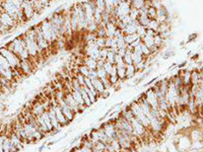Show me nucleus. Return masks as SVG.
Masks as SVG:
<instances>
[{"label": "nucleus", "mask_w": 203, "mask_h": 152, "mask_svg": "<svg viewBox=\"0 0 203 152\" xmlns=\"http://www.w3.org/2000/svg\"><path fill=\"white\" fill-rule=\"evenodd\" d=\"M6 48L12 51L14 54H16L20 57V61L21 60H30L31 56L29 54V51L27 49L26 42L23 38V36H17L15 37L13 40L9 41L7 44L4 45Z\"/></svg>", "instance_id": "1"}, {"label": "nucleus", "mask_w": 203, "mask_h": 152, "mask_svg": "<svg viewBox=\"0 0 203 152\" xmlns=\"http://www.w3.org/2000/svg\"><path fill=\"white\" fill-rule=\"evenodd\" d=\"M23 38L26 42V46L27 49L29 51V54L31 56V60H32L34 63L36 62V59H38L40 57V50L38 47V44L36 42V32L34 27H30L29 30H27L26 33L23 34Z\"/></svg>", "instance_id": "2"}, {"label": "nucleus", "mask_w": 203, "mask_h": 152, "mask_svg": "<svg viewBox=\"0 0 203 152\" xmlns=\"http://www.w3.org/2000/svg\"><path fill=\"white\" fill-rule=\"evenodd\" d=\"M39 26H40L41 32H42L44 38H45L46 41L49 43L50 47H51L52 45L56 46V43H57L59 37H58L57 32L53 29L50 20L48 19V18H46V19L41 21V23H39Z\"/></svg>", "instance_id": "3"}, {"label": "nucleus", "mask_w": 203, "mask_h": 152, "mask_svg": "<svg viewBox=\"0 0 203 152\" xmlns=\"http://www.w3.org/2000/svg\"><path fill=\"white\" fill-rule=\"evenodd\" d=\"M0 54H1L3 57L8 61V63H9V65H10V67L12 68V69L13 70H20V59L16 54H14L13 52L10 51L9 49H7L5 46L0 47Z\"/></svg>", "instance_id": "4"}, {"label": "nucleus", "mask_w": 203, "mask_h": 152, "mask_svg": "<svg viewBox=\"0 0 203 152\" xmlns=\"http://www.w3.org/2000/svg\"><path fill=\"white\" fill-rule=\"evenodd\" d=\"M34 29H35V32H36V42H37V44H38V47L40 50V55L43 57L44 53H48L50 51V49H51V47H50L49 43L46 41V39L44 38L39 24L34 26Z\"/></svg>", "instance_id": "5"}, {"label": "nucleus", "mask_w": 203, "mask_h": 152, "mask_svg": "<svg viewBox=\"0 0 203 152\" xmlns=\"http://www.w3.org/2000/svg\"><path fill=\"white\" fill-rule=\"evenodd\" d=\"M20 9L24 11V14L26 16L27 20L30 21L32 20L35 16H38L39 13H37L35 8H34V4L32 1H24L21 2Z\"/></svg>", "instance_id": "6"}, {"label": "nucleus", "mask_w": 203, "mask_h": 152, "mask_svg": "<svg viewBox=\"0 0 203 152\" xmlns=\"http://www.w3.org/2000/svg\"><path fill=\"white\" fill-rule=\"evenodd\" d=\"M64 94H65V97H64L65 102H66V104L69 105L71 110L74 111V114H75V115H79V114L81 113L80 108H79V105L77 104V102L74 101L72 94H71V91L68 90V89H65V88H64Z\"/></svg>", "instance_id": "7"}, {"label": "nucleus", "mask_w": 203, "mask_h": 152, "mask_svg": "<svg viewBox=\"0 0 203 152\" xmlns=\"http://www.w3.org/2000/svg\"><path fill=\"white\" fill-rule=\"evenodd\" d=\"M36 64L31 60H21L20 65V71L24 76L31 75L35 71Z\"/></svg>", "instance_id": "8"}, {"label": "nucleus", "mask_w": 203, "mask_h": 152, "mask_svg": "<svg viewBox=\"0 0 203 152\" xmlns=\"http://www.w3.org/2000/svg\"><path fill=\"white\" fill-rule=\"evenodd\" d=\"M0 20H1V23L3 24V26L8 27L10 30H12L13 27H16L18 26L16 20H15L12 16H10L8 13H6L5 11H3L2 9H1V17H0Z\"/></svg>", "instance_id": "9"}, {"label": "nucleus", "mask_w": 203, "mask_h": 152, "mask_svg": "<svg viewBox=\"0 0 203 152\" xmlns=\"http://www.w3.org/2000/svg\"><path fill=\"white\" fill-rule=\"evenodd\" d=\"M143 97H144L146 101L148 102L149 105H150L152 108H158V97H157V95H155L154 90L152 89L151 86H150V87H149L145 92H143Z\"/></svg>", "instance_id": "10"}, {"label": "nucleus", "mask_w": 203, "mask_h": 152, "mask_svg": "<svg viewBox=\"0 0 203 152\" xmlns=\"http://www.w3.org/2000/svg\"><path fill=\"white\" fill-rule=\"evenodd\" d=\"M0 8H1L3 11H5L6 13H8L9 15H10V16H12L15 20H16L17 12H18V10H20V8H17L16 6L12 5V4H10V3H8V2H5L4 0H3L1 3H0ZM16 23H17V21H16Z\"/></svg>", "instance_id": "11"}, {"label": "nucleus", "mask_w": 203, "mask_h": 152, "mask_svg": "<svg viewBox=\"0 0 203 152\" xmlns=\"http://www.w3.org/2000/svg\"><path fill=\"white\" fill-rule=\"evenodd\" d=\"M58 104L60 105V108H61V111H63V114H64V116L66 117V119H67V121L69 123H71L72 121L75 119V116L76 115L74 114V111L71 110L70 108V107L68 105L66 102H65V101L63 100V101H59L58 102Z\"/></svg>", "instance_id": "12"}, {"label": "nucleus", "mask_w": 203, "mask_h": 152, "mask_svg": "<svg viewBox=\"0 0 203 152\" xmlns=\"http://www.w3.org/2000/svg\"><path fill=\"white\" fill-rule=\"evenodd\" d=\"M6 135L8 136V138H9V140H10V142L14 145L15 147L17 148L18 150L23 149L24 143L20 140V138L18 137V136H17L16 134H15V133H14L13 131H12V129H11V131L9 132L8 134H6Z\"/></svg>", "instance_id": "13"}, {"label": "nucleus", "mask_w": 203, "mask_h": 152, "mask_svg": "<svg viewBox=\"0 0 203 152\" xmlns=\"http://www.w3.org/2000/svg\"><path fill=\"white\" fill-rule=\"evenodd\" d=\"M155 19H157L160 23H167V21H169V12H168V9L165 8L164 5H162L161 8L157 9V17H155Z\"/></svg>", "instance_id": "14"}, {"label": "nucleus", "mask_w": 203, "mask_h": 152, "mask_svg": "<svg viewBox=\"0 0 203 152\" xmlns=\"http://www.w3.org/2000/svg\"><path fill=\"white\" fill-rule=\"evenodd\" d=\"M71 94H72V97H73V98H74V101H75L77 102V104L79 105L81 113L85 111L87 108L85 107V104H84V101H83L82 95H81V94H80V90H76V89H72V90H71Z\"/></svg>", "instance_id": "15"}, {"label": "nucleus", "mask_w": 203, "mask_h": 152, "mask_svg": "<svg viewBox=\"0 0 203 152\" xmlns=\"http://www.w3.org/2000/svg\"><path fill=\"white\" fill-rule=\"evenodd\" d=\"M48 114H49L50 120H51V123H52L53 129H54V130H59V131H61V130H62V127H61L60 124H59L58 120H57V118H56L55 111H54V110H53L52 105H50V108H48Z\"/></svg>", "instance_id": "16"}, {"label": "nucleus", "mask_w": 203, "mask_h": 152, "mask_svg": "<svg viewBox=\"0 0 203 152\" xmlns=\"http://www.w3.org/2000/svg\"><path fill=\"white\" fill-rule=\"evenodd\" d=\"M183 81V85L190 86L191 85V71L190 70H182L181 69L178 73Z\"/></svg>", "instance_id": "17"}, {"label": "nucleus", "mask_w": 203, "mask_h": 152, "mask_svg": "<svg viewBox=\"0 0 203 152\" xmlns=\"http://www.w3.org/2000/svg\"><path fill=\"white\" fill-rule=\"evenodd\" d=\"M138 26H139V23L137 20L131 21L129 24H127V26L125 27V29L122 30V32H123L124 35H133V34H136L137 27Z\"/></svg>", "instance_id": "18"}, {"label": "nucleus", "mask_w": 203, "mask_h": 152, "mask_svg": "<svg viewBox=\"0 0 203 152\" xmlns=\"http://www.w3.org/2000/svg\"><path fill=\"white\" fill-rule=\"evenodd\" d=\"M117 30V26L110 20L106 23V38H114Z\"/></svg>", "instance_id": "19"}, {"label": "nucleus", "mask_w": 203, "mask_h": 152, "mask_svg": "<svg viewBox=\"0 0 203 152\" xmlns=\"http://www.w3.org/2000/svg\"><path fill=\"white\" fill-rule=\"evenodd\" d=\"M82 62L85 66L89 68V70H96V64H98V60L90 57H86V56H83L82 57Z\"/></svg>", "instance_id": "20"}, {"label": "nucleus", "mask_w": 203, "mask_h": 152, "mask_svg": "<svg viewBox=\"0 0 203 152\" xmlns=\"http://www.w3.org/2000/svg\"><path fill=\"white\" fill-rule=\"evenodd\" d=\"M92 85H93L95 90L98 92V94H100V97H101V94L106 90V88H105L104 84H103L102 80L100 78H96V79H92Z\"/></svg>", "instance_id": "21"}, {"label": "nucleus", "mask_w": 203, "mask_h": 152, "mask_svg": "<svg viewBox=\"0 0 203 152\" xmlns=\"http://www.w3.org/2000/svg\"><path fill=\"white\" fill-rule=\"evenodd\" d=\"M137 74L136 67L134 64L126 65V79H132Z\"/></svg>", "instance_id": "22"}, {"label": "nucleus", "mask_w": 203, "mask_h": 152, "mask_svg": "<svg viewBox=\"0 0 203 152\" xmlns=\"http://www.w3.org/2000/svg\"><path fill=\"white\" fill-rule=\"evenodd\" d=\"M41 117H42L43 121H44V122H45L46 126H47V128H48V130H49V132H52L54 129H53V126H52L51 120H50V117H49L48 111H44V113H43L42 115H41Z\"/></svg>", "instance_id": "23"}, {"label": "nucleus", "mask_w": 203, "mask_h": 152, "mask_svg": "<svg viewBox=\"0 0 203 152\" xmlns=\"http://www.w3.org/2000/svg\"><path fill=\"white\" fill-rule=\"evenodd\" d=\"M80 94H81V95H82V98H83V101H84V104H85V107H86V108L92 107V102L90 101L89 97V94H87V92H86L85 87H84V86H82V87H81V89H80Z\"/></svg>", "instance_id": "24"}, {"label": "nucleus", "mask_w": 203, "mask_h": 152, "mask_svg": "<svg viewBox=\"0 0 203 152\" xmlns=\"http://www.w3.org/2000/svg\"><path fill=\"white\" fill-rule=\"evenodd\" d=\"M201 81V76L199 73V70H193L191 71V84H199Z\"/></svg>", "instance_id": "25"}, {"label": "nucleus", "mask_w": 203, "mask_h": 152, "mask_svg": "<svg viewBox=\"0 0 203 152\" xmlns=\"http://www.w3.org/2000/svg\"><path fill=\"white\" fill-rule=\"evenodd\" d=\"M154 46H155V47H158L161 50V49L164 47V44H165V40L162 38L161 35L157 34V35L154 37Z\"/></svg>", "instance_id": "26"}, {"label": "nucleus", "mask_w": 203, "mask_h": 152, "mask_svg": "<svg viewBox=\"0 0 203 152\" xmlns=\"http://www.w3.org/2000/svg\"><path fill=\"white\" fill-rule=\"evenodd\" d=\"M142 43L144 44L146 47H148L149 49L152 48L154 46V37L151 36H147L146 35L145 37H143V38L141 39Z\"/></svg>", "instance_id": "27"}, {"label": "nucleus", "mask_w": 203, "mask_h": 152, "mask_svg": "<svg viewBox=\"0 0 203 152\" xmlns=\"http://www.w3.org/2000/svg\"><path fill=\"white\" fill-rule=\"evenodd\" d=\"M131 58H132V62L134 65L140 63L141 61H143L145 59V57L143 55H140V54H136L135 52H131Z\"/></svg>", "instance_id": "28"}, {"label": "nucleus", "mask_w": 203, "mask_h": 152, "mask_svg": "<svg viewBox=\"0 0 203 152\" xmlns=\"http://www.w3.org/2000/svg\"><path fill=\"white\" fill-rule=\"evenodd\" d=\"M158 27H160V23H158L157 19H150L147 24V27H146V29H149V30H154V32H158Z\"/></svg>", "instance_id": "29"}, {"label": "nucleus", "mask_w": 203, "mask_h": 152, "mask_svg": "<svg viewBox=\"0 0 203 152\" xmlns=\"http://www.w3.org/2000/svg\"><path fill=\"white\" fill-rule=\"evenodd\" d=\"M78 73H80L81 75H83L84 77H89L90 74V70L87 68L85 65H78Z\"/></svg>", "instance_id": "30"}, {"label": "nucleus", "mask_w": 203, "mask_h": 152, "mask_svg": "<svg viewBox=\"0 0 203 152\" xmlns=\"http://www.w3.org/2000/svg\"><path fill=\"white\" fill-rule=\"evenodd\" d=\"M124 38H125V42H126V44L129 46V45L132 44L134 41H136L139 37H138L137 34H133V35H125Z\"/></svg>", "instance_id": "31"}, {"label": "nucleus", "mask_w": 203, "mask_h": 152, "mask_svg": "<svg viewBox=\"0 0 203 152\" xmlns=\"http://www.w3.org/2000/svg\"><path fill=\"white\" fill-rule=\"evenodd\" d=\"M129 16L131 18V20L134 21V20H137L138 19V16H139V10L136 8H133L131 7V10L129 12Z\"/></svg>", "instance_id": "32"}, {"label": "nucleus", "mask_w": 203, "mask_h": 152, "mask_svg": "<svg viewBox=\"0 0 203 152\" xmlns=\"http://www.w3.org/2000/svg\"><path fill=\"white\" fill-rule=\"evenodd\" d=\"M145 4V0H134V1L131 3V6H132L133 8H136V9H141L143 6Z\"/></svg>", "instance_id": "33"}, {"label": "nucleus", "mask_w": 203, "mask_h": 152, "mask_svg": "<svg viewBox=\"0 0 203 152\" xmlns=\"http://www.w3.org/2000/svg\"><path fill=\"white\" fill-rule=\"evenodd\" d=\"M117 75L120 80H126V67L117 68Z\"/></svg>", "instance_id": "34"}, {"label": "nucleus", "mask_w": 203, "mask_h": 152, "mask_svg": "<svg viewBox=\"0 0 203 152\" xmlns=\"http://www.w3.org/2000/svg\"><path fill=\"white\" fill-rule=\"evenodd\" d=\"M146 30H147V29H146V27H143V26H139L137 27V30H136V34L138 35V37L140 39H142L143 37L146 36Z\"/></svg>", "instance_id": "35"}, {"label": "nucleus", "mask_w": 203, "mask_h": 152, "mask_svg": "<svg viewBox=\"0 0 203 152\" xmlns=\"http://www.w3.org/2000/svg\"><path fill=\"white\" fill-rule=\"evenodd\" d=\"M116 52L112 51L109 49V52H108V55H107V58H106V61L107 62H110L112 64H115V57H116Z\"/></svg>", "instance_id": "36"}, {"label": "nucleus", "mask_w": 203, "mask_h": 152, "mask_svg": "<svg viewBox=\"0 0 203 152\" xmlns=\"http://www.w3.org/2000/svg\"><path fill=\"white\" fill-rule=\"evenodd\" d=\"M131 50H129V49L127 48V51H126V54L124 55V57H123V60H124V62H125V64L126 65H129V64H133V62H132V58H131Z\"/></svg>", "instance_id": "37"}, {"label": "nucleus", "mask_w": 203, "mask_h": 152, "mask_svg": "<svg viewBox=\"0 0 203 152\" xmlns=\"http://www.w3.org/2000/svg\"><path fill=\"white\" fill-rule=\"evenodd\" d=\"M10 140H9L8 136L5 134L4 136V140H3V151L4 152H10Z\"/></svg>", "instance_id": "38"}, {"label": "nucleus", "mask_w": 203, "mask_h": 152, "mask_svg": "<svg viewBox=\"0 0 203 152\" xmlns=\"http://www.w3.org/2000/svg\"><path fill=\"white\" fill-rule=\"evenodd\" d=\"M96 1V9H99L100 11L104 12L106 10V3L105 0H95Z\"/></svg>", "instance_id": "39"}, {"label": "nucleus", "mask_w": 203, "mask_h": 152, "mask_svg": "<svg viewBox=\"0 0 203 152\" xmlns=\"http://www.w3.org/2000/svg\"><path fill=\"white\" fill-rule=\"evenodd\" d=\"M140 47H141V52H142V55L144 56L145 58L149 57V56H151V52H150V49H149L148 47H146V46L143 44V43H141L140 44Z\"/></svg>", "instance_id": "40"}, {"label": "nucleus", "mask_w": 203, "mask_h": 152, "mask_svg": "<svg viewBox=\"0 0 203 152\" xmlns=\"http://www.w3.org/2000/svg\"><path fill=\"white\" fill-rule=\"evenodd\" d=\"M95 43L100 49L106 48V38H100V37H96Z\"/></svg>", "instance_id": "41"}, {"label": "nucleus", "mask_w": 203, "mask_h": 152, "mask_svg": "<svg viewBox=\"0 0 203 152\" xmlns=\"http://www.w3.org/2000/svg\"><path fill=\"white\" fill-rule=\"evenodd\" d=\"M147 15L150 19H155V17H157V9L150 6V7L147 9Z\"/></svg>", "instance_id": "42"}, {"label": "nucleus", "mask_w": 203, "mask_h": 152, "mask_svg": "<svg viewBox=\"0 0 203 152\" xmlns=\"http://www.w3.org/2000/svg\"><path fill=\"white\" fill-rule=\"evenodd\" d=\"M109 80H110V83L113 86H116L120 81V79H119V77H118L117 74H115V75H110L109 76Z\"/></svg>", "instance_id": "43"}, {"label": "nucleus", "mask_w": 203, "mask_h": 152, "mask_svg": "<svg viewBox=\"0 0 203 152\" xmlns=\"http://www.w3.org/2000/svg\"><path fill=\"white\" fill-rule=\"evenodd\" d=\"M113 67H114V64H112V63H110V62L106 61V63H105V65H104V69L106 70V72H107L108 76L111 75L112 70H113Z\"/></svg>", "instance_id": "44"}, {"label": "nucleus", "mask_w": 203, "mask_h": 152, "mask_svg": "<svg viewBox=\"0 0 203 152\" xmlns=\"http://www.w3.org/2000/svg\"><path fill=\"white\" fill-rule=\"evenodd\" d=\"M96 72H98V78H100V79L106 78V77H109L107 72H106V70L104 69V68H100V69H96Z\"/></svg>", "instance_id": "45"}, {"label": "nucleus", "mask_w": 203, "mask_h": 152, "mask_svg": "<svg viewBox=\"0 0 203 152\" xmlns=\"http://www.w3.org/2000/svg\"><path fill=\"white\" fill-rule=\"evenodd\" d=\"M72 77V76H71ZM73 77H75V78L77 79V81L79 82V84L81 86H85V82H84V79H85V77H84L83 75H81L80 73H77L75 74V75H73Z\"/></svg>", "instance_id": "46"}, {"label": "nucleus", "mask_w": 203, "mask_h": 152, "mask_svg": "<svg viewBox=\"0 0 203 152\" xmlns=\"http://www.w3.org/2000/svg\"><path fill=\"white\" fill-rule=\"evenodd\" d=\"M162 5H164V4H162L161 0H151V6H152V7H154L155 9L161 8Z\"/></svg>", "instance_id": "47"}, {"label": "nucleus", "mask_w": 203, "mask_h": 152, "mask_svg": "<svg viewBox=\"0 0 203 152\" xmlns=\"http://www.w3.org/2000/svg\"><path fill=\"white\" fill-rule=\"evenodd\" d=\"M119 19L123 23L125 26H127V24H129L131 21V18H130V16H129V14H127V15H124V16H122L121 18H119Z\"/></svg>", "instance_id": "48"}, {"label": "nucleus", "mask_w": 203, "mask_h": 152, "mask_svg": "<svg viewBox=\"0 0 203 152\" xmlns=\"http://www.w3.org/2000/svg\"><path fill=\"white\" fill-rule=\"evenodd\" d=\"M126 51H127V48H121V49H118L117 54L119 55V56H121L122 58H123V57H124V55L126 54Z\"/></svg>", "instance_id": "49"}, {"label": "nucleus", "mask_w": 203, "mask_h": 152, "mask_svg": "<svg viewBox=\"0 0 203 152\" xmlns=\"http://www.w3.org/2000/svg\"><path fill=\"white\" fill-rule=\"evenodd\" d=\"M89 78L92 79H92L98 78V72H96V70H90Z\"/></svg>", "instance_id": "50"}, {"label": "nucleus", "mask_w": 203, "mask_h": 152, "mask_svg": "<svg viewBox=\"0 0 203 152\" xmlns=\"http://www.w3.org/2000/svg\"><path fill=\"white\" fill-rule=\"evenodd\" d=\"M4 136L5 134H0V152H4L3 151V140H4Z\"/></svg>", "instance_id": "51"}, {"label": "nucleus", "mask_w": 203, "mask_h": 152, "mask_svg": "<svg viewBox=\"0 0 203 152\" xmlns=\"http://www.w3.org/2000/svg\"><path fill=\"white\" fill-rule=\"evenodd\" d=\"M157 32H154V30H149V29H147V30H146V35L147 36H151V37H154L155 35H157Z\"/></svg>", "instance_id": "52"}, {"label": "nucleus", "mask_w": 203, "mask_h": 152, "mask_svg": "<svg viewBox=\"0 0 203 152\" xmlns=\"http://www.w3.org/2000/svg\"><path fill=\"white\" fill-rule=\"evenodd\" d=\"M196 38H197V35H196V34H193V35H191V36L189 37V42H190V41H191V42L194 41Z\"/></svg>", "instance_id": "53"}, {"label": "nucleus", "mask_w": 203, "mask_h": 152, "mask_svg": "<svg viewBox=\"0 0 203 152\" xmlns=\"http://www.w3.org/2000/svg\"><path fill=\"white\" fill-rule=\"evenodd\" d=\"M41 2L43 3L44 5L45 6H47V5H49L50 4V2H51V0H40Z\"/></svg>", "instance_id": "54"}, {"label": "nucleus", "mask_w": 203, "mask_h": 152, "mask_svg": "<svg viewBox=\"0 0 203 152\" xmlns=\"http://www.w3.org/2000/svg\"><path fill=\"white\" fill-rule=\"evenodd\" d=\"M45 148H46V145H45V144H43L42 146H41V147L39 148V152H42L44 149H45Z\"/></svg>", "instance_id": "55"}, {"label": "nucleus", "mask_w": 203, "mask_h": 152, "mask_svg": "<svg viewBox=\"0 0 203 152\" xmlns=\"http://www.w3.org/2000/svg\"><path fill=\"white\" fill-rule=\"evenodd\" d=\"M127 0H119V3H121V2H126Z\"/></svg>", "instance_id": "56"}, {"label": "nucleus", "mask_w": 203, "mask_h": 152, "mask_svg": "<svg viewBox=\"0 0 203 152\" xmlns=\"http://www.w3.org/2000/svg\"><path fill=\"white\" fill-rule=\"evenodd\" d=\"M0 17H1V8H0ZM0 24H1V20H0Z\"/></svg>", "instance_id": "57"}, {"label": "nucleus", "mask_w": 203, "mask_h": 152, "mask_svg": "<svg viewBox=\"0 0 203 152\" xmlns=\"http://www.w3.org/2000/svg\"><path fill=\"white\" fill-rule=\"evenodd\" d=\"M127 1H128V2H130V3H132V2L134 1V0H127Z\"/></svg>", "instance_id": "58"}, {"label": "nucleus", "mask_w": 203, "mask_h": 152, "mask_svg": "<svg viewBox=\"0 0 203 152\" xmlns=\"http://www.w3.org/2000/svg\"><path fill=\"white\" fill-rule=\"evenodd\" d=\"M0 76H1V75H0Z\"/></svg>", "instance_id": "59"}, {"label": "nucleus", "mask_w": 203, "mask_h": 152, "mask_svg": "<svg viewBox=\"0 0 203 152\" xmlns=\"http://www.w3.org/2000/svg\"><path fill=\"white\" fill-rule=\"evenodd\" d=\"M51 1H52V0H51Z\"/></svg>", "instance_id": "60"}, {"label": "nucleus", "mask_w": 203, "mask_h": 152, "mask_svg": "<svg viewBox=\"0 0 203 152\" xmlns=\"http://www.w3.org/2000/svg\"><path fill=\"white\" fill-rule=\"evenodd\" d=\"M0 36H1V35H0Z\"/></svg>", "instance_id": "61"}]
</instances>
